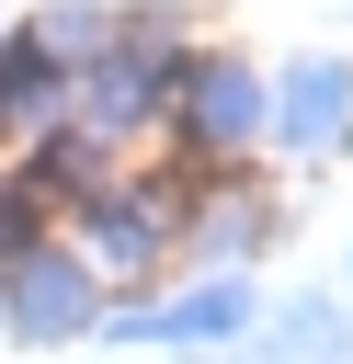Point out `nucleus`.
Segmentation results:
<instances>
[{
	"label": "nucleus",
	"instance_id": "f257e3e1",
	"mask_svg": "<svg viewBox=\"0 0 353 364\" xmlns=\"http://www.w3.org/2000/svg\"><path fill=\"white\" fill-rule=\"evenodd\" d=\"M11 318H23V341H68V330H91V273L23 250V262H11Z\"/></svg>",
	"mask_w": 353,
	"mask_h": 364
},
{
	"label": "nucleus",
	"instance_id": "f03ea898",
	"mask_svg": "<svg viewBox=\"0 0 353 364\" xmlns=\"http://www.w3.org/2000/svg\"><path fill=\"white\" fill-rule=\"evenodd\" d=\"M342 114H353V57H296L285 68V102H273V136L285 148H319Z\"/></svg>",
	"mask_w": 353,
	"mask_h": 364
},
{
	"label": "nucleus",
	"instance_id": "7ed1b4c3",
	"mask_svg": "<svg viewBox=\"0 0 353 364\" xmlns=\"http://www.w3.org/2000/svg\"><path fill=\"white\" fill-rule=\"evenodd\" d=\"M137 341H228V330H251V284H194V296H171V307H137L125 318Z\"/></svg>",
	"mask_w": 353,
	"mask_h": 364
},
{
	"label": "nucleus",
	"instance_id": "20e7f679",
	"mask_svg": "<svg viewBox=\"0 0 353 364\" xmlns=\"http://www.w3.org/2000/svg\"><path fill=\"white\" fill-rule=\"evenodd\" d=\"M251 125H262V80H251L239 57H205V68H194V136H205V148H239Z\"/></svg>",
	"mask_w": 353,
	"mask_h": 364
},
{
	"label": "nucleus",
	"instance_id": "39448f33",
	"mask_svg": "<svg viewBox=\"0 0 353 364\" xmlns=\"http://www.w3.org/2000/svg\"><path fill=\"white\" fill-rule=\"evenodd\" d=\"M102 262H137V250H159V216L148 205H102V239H91Z\"/></svg>",
	"mask_w": 353,
	"mask_h": 364
},
{
	"label": "nucleus",
	"instance_id": "423d86ee",
	"mask_svg": "<svg viewBox=\"0 0 353 364\" xmlns=\"http://www.w3.org/2000/svg\"><path fill=\"white\" fill-rule=\"evenodd\" d=\"M23 228H34V193L0 182V262H23Z\"/></svg>",
	"mask_w": 353,
	"mask_h": 364
}]
</instances>
